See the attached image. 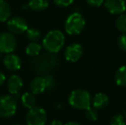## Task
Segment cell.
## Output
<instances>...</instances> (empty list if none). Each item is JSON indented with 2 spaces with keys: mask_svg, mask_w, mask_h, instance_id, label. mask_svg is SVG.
Here are the masks:
<instances>
[{
  "mask_svg": "<svg viewBox=\"0 0 126 125\" xmlns=\"http://www.w3.org/2000/svg\"><path fill=\"white\" fill-rule=\"evenodd\" d=\"M46 89H47V84L45 77H35L30 82V90L32 94H40L43 93Z\"/></svg>",
  "mask_w": 126,
  "mask_h": 125,
  "instance_id": "obj_10",
  "label": "cell"
},
{
  "mask_svg": "<svg viewBox=\"0 0 126 125\" xmlns=\"http://www.w3.org/2000/svg\"><path fill=\"white\" fill-rule=\"evenodd\" d=\"M28 6L34 11H42L49 6L48 0H29Z\"/></svg>",
  "mask_w": 126,
  "mask_h": 125,
  "instance_id": "obj_15",
  "label": "cell"
},
{
  "mask_svg": "<svg viewBox=\"0 0 126 125\" xmlns=\"http://www.w3.org/2000/svg\"><path fill=\"white\" fill-rule=\"evenodd\" d=\"M4 82H5V75L0 71V86L3 85Z\"/></svg>",
  "mask_w": 126,
  "mask_h": 125,
  "instance_id": "obj_27",
  "label": "cell"
},
{
  "mask_svg": "<svg viewBox=\"0 0 126 125\" xmlns=\"http://www.w3.org/2000/svg\"><path fill=\"white\" fill-rule=\"evenodd\" d=\"M103 3L107 11L112 15H121L126 10L125 0H104Z\"/></svg>",
  "mask_w": 126,
  "mask_h": 125,
  "instance_id": "obj_8",
  "label": "cell"
},
{
  "mask_svg": "<svg viewBox=\"0 0 126 125\" xmlns=\"http://www.w3.org/2000/svg\"><path fill=\"white\" fill-rule=\"evenodd\" d=\"M92 97L89 93L83 89L72 91L69 97V103L77 110H86L91 105Z\"/></svg>",
  "mask_w": 126,
  "mask_h": 125,
  "instance_id": "obj_2",
  "label": "cell"
},
{
  "mask_svg": "<svg viewBox=\"0 0 126 125\" xmlns=\"http://www.w3.org/2000/svg\"><path fill=\"white\" fill-rule=\"evenodd\" d=\"M108 104H109V98L106 94H103V93L96 94L94 97L92 98L91 101V105L96 110L106 108L108 105Z\"/></svg>",
  "mask_w": 126,
  "mask_h": 125,
  "instance_id": "obj_13",
  "label": "cell"
},
{
  "mask_svg": "<svg viewBox=\"0 0 126 125\" xmlns=\"http://www.w3.org/2000/svg\"><path fill=\"white\" fill-rule=\"evenodd\" d=\"M64 35L59 30L50 31L43 40V47L49 52L57 53L64 45Z\"/></svg>",
  "mask_w": 126,
  "mask_h": 125,
  "instance_id": "obj_1",
  "label": "cell"
},
{
  "mask_svg": "<svg viewBox=\"0 0 126 125\" xmlns=\"http://www.w3.org/2000/svg\"><path fill=\"white\" fill-rule=\"evenodd\" d=\"M14 125H21V124H14Z\"/></svg>",
  "mask_w": 126,
  "mask_h": 125,
  "instance_id": "obj_32",
  "label": "cell"
},
{
  "mask_svg": "<svg viewBox=\"0 0 126 125\" xmlns=\"http://www.w3.org/2000/svg\"><path fill=\"white\" fill-rule=\"evenodd\" d=\"M3 64L10 70H18L21 68V59L15 54H8L3 58Z\"/></svg>",
  "mask_w": 126,
  "mask_h": 125,
  "instance_id": "obj_12",
  "label": "cell"
},
{
  "mask_svg": "<svg viewBox=\"0 0 126 125\" xmlns=\"http://www.w3.org/2000/svg\"><path fill=\"white\" fill-rule=\"evenodd\" d=\"M47 120V115L46 111L38 106L29 109L26 116V123L28 125H45Z\"/></svg>",
  "mask_w": 126,
  "mask_h": 125,
  "instance_id": "obj_5",
  "label": "cell"
},
{
  "mask_svg": "<svg viewBox=\"0 0 126 125\" xmlns=\"http://www.w3.org/2000/svg\"><path fill=\"white\" fill-rule=\"evenodd\" d=\"M1 58H2V52H0V60H1Z\"/></svg>",
  "mask_w": 126,
  "mask_h": 125,
  "instance_id": "obj_30",
  "label": "cell"
},
{
  "mask_svg": "<svg viewBox=\"0 0 126 125\" xmlns=\"http://www.w3.org/2000/svg\"><path fill=\"white\" fill-rule=\"evenodd\" d=\"M7 27L10 33L14 34H21L26 32L28 28L26 20L20 16H14L9 19L7 22Z\"/></svg>",
  "mask_w": 126,
  "mask_h": 125,
  "instance_id": "obj_7",
  "label": "cell"
},
{
  "mask_svg": "<svg viewBox=\"0 0 126 125\" xmlns=\"http://www.w3.org/2000/svg\"><path fill=\"white\" fill-rule=\"evenodd\" d=\"M110 125H125V118L121 114H116L110 120Z\"/></svg>",
  "mask_w": 126,
  "mask_h": 125,
  "instance_id": "obj_22",
  "label": "cell"
},
{
  "mask_svg": "<svg viewBox=\"0 0 126 125\" xmlns=\"http://www.w3.org/2000/svg\"><path fill=\"white\" fill-rule=\"evenodd\" d=\"M115 24L118 31L126 33V14H121L118 15Z\"/></svg>",
  "mask_w": 126,
  "mask_h": 125,
  "instance_id": "obj_20",
  "label": "cell"
},
{
  "mask_svg": "<svg viewBox=\"0 0 126 125\" xmlns=\"http://www.w3.org/2000/svg\"><path fill=\"white\" fill-rule=\"evenodd\" d=\"M65 125H81V124H80L79 123H77V122H75V121H71V122L67 123Z\"/></svg>",
  "mask_w": 126,
  "mask_h": 125,
  "instance_id": "obj_29",
  "label": "cell"
},
{
  "mask_svg": "<svg viewBox=\"0 0 126 125\" xmlns=\"http://www.w3.org/2000/svg\"><path fill=\"white\" fill-rule=\"evenodd\" d=\"M22 103L27 108H33V106H35V103H36L34 94L32 93H25L22 96Z\"/></svg>",
  "mask_w": 126,
  "mask_h": 125,
  "instance_id": "obj_17",
  "label": "cell"
},
{
  "mask_svg": "<svg viewBox=\"0 0 126 125\" xmlns=\"http://www.w3.org/2000/svg\"><path fill=\"white\" fill-rule=\"evenodd\" d=\"M125 120H126V112H125Z\"/></svg>",
  "mask_w": 126,
  "mask_h": 125,
  "instance_id": "obj_31",
  "label": "cell"
},
{
  "mask_svg": "<svg viewBox=\"0 0 126 125\" xmlns=\"http://www.w3.org/2000/svg\"><path fill=\"white\" fill-rule=\"evenodd\" d=\"M16 47V40L13 33L3 32L0 33V52L2 53H10Z\"/></svg>",
  "mask_w": 126,
  "mask_h": 125,
  "instance_id": "obj_6",
  "label": "cell"
},
{
  "mask_svg": "<svg viewBox=\"0 0 126 125\" xmlns=\"http://www.w3.org/2000/svg\"><path fill=\"white\" fill-rule=\"evenodd\" d=\"M46 78V81H47V88H51V87H52L53 86H54V78H53L52 75H47V76H45Z\"/></svg>",
  "mask_w": 126,
  "mask_h": 125,
  "instance_id": "obj_26",
  "label": "cell"
},
{
  "mask_svg": "<svg viewBox=\"0 0 126 125\" xmlns=\"http://www.w3.org/2000/svg\"><path fill=\"white\" fill-rule=\"evenodd\" d=\"M41 45L37 42H32L27 46L26 53L30 57H36L40 54L41 51Z\"/></svg>",
  "mask_w": 126,
  "mask_h": 125,
  "instance_id": "obj_18",
  "label": "cell"
},
{
  "mask_svg": "<svg viewBox=\"0 0 126 125\" xmlns=\"http://www.w3.org/2000/svg\"><path fill=\"white\" fill-rule=\"evenodd\" d=\"M50 125H63V124L58 120H53L52 122H51Z\"/></svg>",
  "mask_w": 126,
  "mask_h": 125,
  "instance_id": "obj_28",
  "label": "cell"
},
{
  "mask_svg": "<svg viewBox=\"0 0 126 125\" xmlns=\"http://www.w3.org/2000/svg\"><path fill=\"white\" fill-rule=\"evenodd\" d=\"M118 45L122 51L126 52V33H123L118 39Z\"/></svg>",
  "mask_w": 126,
  "mask_h": 125,
  "instance_id": "obj_23",
  "label": "cell"
},
{
  "mask_svg": "<svg viewBox=\"0 0 126 125\" xmlns=\"http://www.w3.org/2000/svg\"><path fill=\"white\" fill-rule=\"evenodd\" d=\"M85 19L78 12H74L67 17L64 23L65 31L70 35H77L84 29Z\"/></svg>",
  "mask_w": 126,
  "mask_h": 125,
  "instance_id": "obj_3",
  "label": "cell"
},
{
  "mask_svg": "<svg viewBox=\"0 0 126 125\" xmlns=\"http://www.w3.org/2000/svg\"><path fill=\"white\" fill-rule=\"evenodd\" d=\"M53 2L59 7H68L73 3L74 0H53Z\"/></svg>",
  "mask_w": 126,
  "mask_h": 125,
  "instance_id": "obj_24",
  "label": "cell"
},
{
  "mask_svg": "<svg viewBox=\"0 0 126 125\" xmlns=\"http://www.w3.org/2000/svg\"><path fill=\"white\" fill-rule=\"evenodd\" d=\"M11 15V9L6 1L0 0V22H6Z\"/></svg>",
  "mask_w": 126,
  "mask_h": 125,
  "instance_id": "obj_14",
  "label": "cell"
},
{
  "mask_svg": "<svg viewBox=\"0 0 126 125\" xmlns=\"http://www.w3.org/2000/svg\"><path fill=\"white\" fill-rule=\"evenodd\" d=\"M16 99L11 95H3L0 97V117L8 118L15 115L16 111Z\"/></svg>",
  "mask_w": 126,
  "mask_h": 125,
  "instance_id": "obj_4",
  "label": "cell"
},
{
  "mask_svg": "<svg viewBox=\"0 0 126 125\" xmlns=\"http://www.w3.org/2000/svg\"><path fill=\"white\" fill-rule=\"evenodd\" d=\"M27 38L32 42H37L41 37V33L39 29L37 28H28L26 31Z\"/></svg>",
  "mask_w": 126,
  "mask_h": 125,
  "instance_id": "obj_19",
  "label": "cell"
},
{
  "mask_svg": "<svg viewBox=\"0 0 126 125\" xmlns=\"http://www.w3.org/2000/svg\"><path fill=\"white\" fill-rule=\"evenodd\" d=\"M87 3L92 7H100L104 3V0H87Z\"/></svg>",
  "mask_w": 126,
  "mask_h": 125,
  "instance_id": "obj_25",
  "label": "cell"
},
{
  "mask_svg": "<svg viewBox=\"0 0 126 125\" xmlns=\"http://www.w3.org/2000/svg\"><path fill=\"white\" fill-rule=\"evenodd\" d=\"M83 49L80 44L74 43L70 45L64 52V57L69 62H76L81 57Z\"/></svg>",
  "mask_w": 126,
  "mask_h": 125,
  "instance_id": "obj_9",
  "label": "cell"
},
{
  "mask_svg": "<svg viewBox=\"0 0 126 125\" xmlns=\"http://www.w3.org/2000/svg\"><path fill=\"white\" fill-rule=\"evenodd\" d=\"M85 117L89 121H96L99 117L98 111L94 107H88L85 110Z\"/></svg>",
  "mask_w": 126,
  "mask_h": 125,
  "instance_id": "obj_21",
  "label": "cell"
},
{
  "mask_svg": "<svg viewBox=\"0 0 126 125\" xmlns=\"http://www.w3.org/2000/svg\"><path fill=\"white\" fill-rule=\"evenodd\" d=\"M115 82L119 87H126V66H122L115 73Z\"/></svg>",
  "mask_w": 126,
  "mask_h": 125,
  "instance_id": "obj_16",
  "label": "cell"
},
{
  "mask_svg": "<svg viewBox=\"0 0 126 125\" xmlns=\"http://www.w3.org/2000/svg\"><path fill=\"white\" fill-rule=\"evenodd\" d=\"M22 80L19 75H13L7 81V88L11 94H16L22 87Z\"/></svg>",
  "mask_w": 126,
  "mask_h": 125,
  "instance_id": "obj_11",
  "label": "cell"
}]
</instances>
